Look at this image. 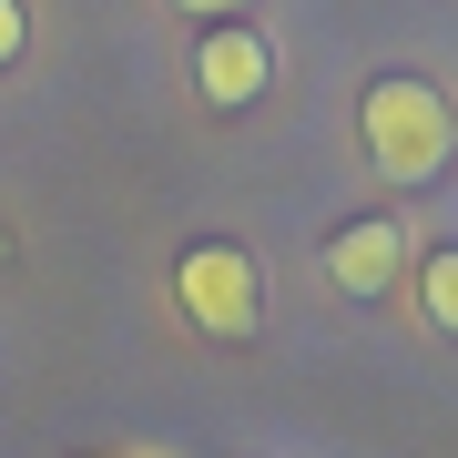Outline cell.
<instances>
[{
    "mask_svg": "<svg viewBox=\"0 0 458 458\" xmlns=\"http://www.w3.org/2000/svg\"><path fill=\"white\" fill-rule=\"evenodd\" d=\"M357 143H367V164L387 183H438L448 153H458V113H448L438 82H418V72H377L367 102H357Z\"/></svg>",
    "mask_w": 458,
    "mask_h": 458,
    "instance_id": "1",
    "label": "cell"
},
{
    "mask_svg": "<svg viewBox=\"0 0 458 458\" xmlns=\"http://www.w3.org/2000/svg\"><path fill=\"white\" fill-rule=\"evenodd\" d=\"M397 265H408V225H387V214H357V225L327 234V285L336 295H387Z\"/></svg>",
    "mask_w": 458,
    "mask_h": 458,
    "instance_id": "4",
    "label": "cell"
},
{
    "mask_svg": "<svg viewBox=\"0 0 458 458\" xmlns=\"http://www.w3.org/2000/svg\"><path fill=\"white\" fill-rule=\"evenodd\" d=\"M418 316L438 336H458V245H438V255L418 265Z\"/></svg>",
    "mask_w": 458,
    "mask_h": 458,
    "instance_id": "5",
    "label": "cell"
},
{
    "mask_svg": "<svg viewBox=\"0 0 458 458\" xmlns=\"http://www.w3.org/2000/svg\"><path fill=\"white\" fill-rule=\"evenodd\" d=\"M265 82H276V51H265L245 21H214V31L194 41V92L214 102V113H245Z\"/></svg>",
    "mask_w": 458,
    "mask_h": 458,
    "instance_id": "3",
    "label": "cell"
},
{
    "mask_svg": "<svg viewBox=\"0 0 458 458\" xmlns=\"http://www.w3.org/2000/svg\"><path fill=\"white\" fill-rule=\"evenodd\" d=\"M174 11H194L204 31H214V21H245V0H174Z\"/></svg>",
    "mask_w": 458,
    "mask_h": 458,
    "instance_id": "7",
    "label": "cell"
},
{
    "mask_svg": "<svg viewBox=\"0 0 458 458\" xmlns=\"http://www.w3.org/2000/svg\"><path fill=\"white\" fill-rule=\"evenodd\" d=\"M92 458H123V448H92Z\"/></svg>",
    "mask_w": 458,
    "mask_h": 458,
    "instance_id": "8",
    "label": "cell"
},
{
    "mask_svg": "<svg viewBox=\"0 0 458 458\" xmlns=\"http://www.w3.org/2000/svg\"><path fill=\"white\" fill-rule=\"evenodd\" d=\"M174 306L194 316L204 336L245 346V336L265 327V276H255V255H245V245L204 234V245H183V255H174Z\"/></svg>",
    "mask_w": 458,
    "mask_h": 458,
    "instance_id": "2",
    "label": "cell"
},
{
    "mask_svg": "<svg viewBox=\"0 0 458 458\" xmlns=\"http://www.w3.org/2000/svg\"><path fill=\"white\" fill-rule=\"evenodd\" d=\"M21 51H31V11H21V0H0V72H11Z\"/></svg>",
    "mask_w": 458,
    "mask_h": 458,
    "instance_id": "6",
    "label": "cell"
}]
</instances>
